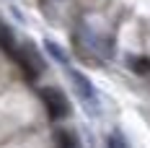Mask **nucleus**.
<instances>
[{
    "mask_svg": "<svg viewBox=\"0 0 150 148\" xmlns=\"http://www.w3.org/2000/svg\"><path fill=\"white\" fill-rule=\"evenodd\" d=\"M39 96H42L44 109H47V114L52 119H65L70 114V102H67V96H65L60 89H54V86H42V89H39Z\"/></svg>",
    "mask_w": 150,
    "mask_h": 148,
    "instance_id": "nucleus-1",
    "label": "nucleus"
},
{
    "mask_svg": "<svg viewBox=\"0 0 150 148\" xmlns=\"http://www.w3.org/2000/svg\"><path fill=\"white\" fill-rule=\"evenodd\" d=\"M70 81H73V89H75V94H78L80 104L88 109L91 114H98L101 107H98V94L93 89V83H91L83 73H78V70H70Z\"/></svg>",
    "mask_w": 150,
    "mask_h": 148,
    "instance_id": "nucleus-2",
    "label": "nucleus"
},
{
    "mask_svg": "<svg viewBox=\"0 0 150 148\" xmlns=\"http://www.w3.org/2000/svg\"><path fill=\"white\" fill-rule=\"evenodd\" d=\"M16 62L21 65L26 81H36L39 73L44 70V60H42V55L36 52V47H34V44H21L18 55H16Z\"/></svg>",
    "mask_w": 150,
    "mask_h": 148,
    "instance_id": "nucleus-3",
    "label": "nucleus"
},
{
    "mask_svg": "<svg viewBox=\"0 0 150 148\" xmlns=\"http://www.w3.org/2000/svg\"><path fill=\"white\" fill-rule=\"evenodd\" d=\"M129 68H132V73H137V75H150V57H145V55L129 57Z\"/></svg>",
    "mask_w": 150,
    "mask_h": 148,
    "instance_id": "nucleus-4",
    "label": "nucleus"
},
{
    "mask_svg": "<svg viewBox=\"0 0 150 148\" xmlns=\"http://www.w3.org/2000/svg\"><path fill=\"white\" fill-rule=\"evenodd\" d=\"M54 143H57V148H78V138L70 130H57L54 133Z\"/></svg>",
    "mask_w": 150,
    "mask_h": 148,
    "instance_id": "nucleus-5",
    "label": "nucleus"
},
{
    "mask_svg": "<svg viewBox=\"0 0 150 148\" xmlns=\"http://www.w3.org/2000/svg\"><path fill=\"white\" fill-rule=\"evenodd\" d=\"M44 49H47V52H49V55H52L54 60H57V62H62V65H67V55L62 52V47H60V44H54L52 39H47V42H44Z\"/></svg>",
    "mask_w": 150,
    "mask_h": 148,
    "instance_id": "nucleus-6",
    "label": "nucleus"
},
{
    "mask_svg": "<svg viewBox=\"0 0 150 148\" xmlns=\"http://www.w3.org/2000/svg\"><path fill=\"white\" fill-rule=\"evenodd\" d=\"M109 148H129V143H127V138L117 130V133L109 135Z\"/></svg>",
    "mask_w": 150,
    "mask_h": 148,
    "instance_id": "nucleus-7",
    "label": "nucleus"
},
{
    "mask_svg": "<svg viewBox=\"0 0 150 148\" xmlns=\"http://www.w3.org/2000/svg\"><path fill=\"white\" fill-rule=\"evenodd\" d=\"M78 148H80V143H78Z\"/></svg>",
    "mask_w": 150,
    "mask_h": 148,
    "instance_id": "nucleus-8",
    "label": "nucleus"
}]
</instances>
